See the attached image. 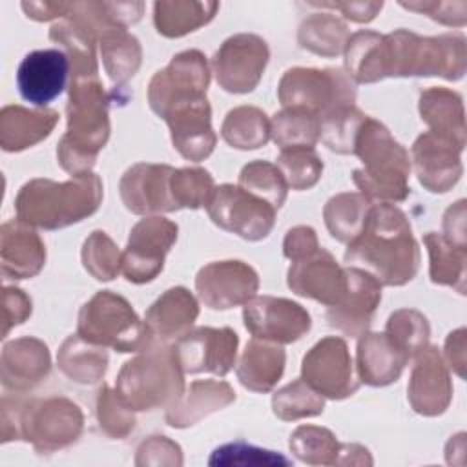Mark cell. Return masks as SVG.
Instances as JSON below:
<instances>
[{"mask_svg": "<svg viewBox=\"0 0 467 467\" xmlns=\"http://www.w3.org/2000/svg\"><path fill=\"white\" fill-rule=\"evenodd\" d=\"M345 261L363 265L383 285L410 281L418 272L420 252L405 213L390 202L370 206L361 232L348 243Z\"/></svg>", "mask_w": 467, "mask_h": 467, "instance_id": "obj_1", "label": "cell"}, {"mask_svg": "<svg viewBox=\"0 0 467 467\" xmlns=\"http://www.w3.org/2000/svg\"><path fill=\"white\" fill-rule=\"evenodd\" d=\"M108 135V104L99 78L73 77L67 104V133L57 150L60 166L73 175L89 173Z\"/></svg>", "mask_w": 467, "mask_h": 467, "instance_id": "obj_2", "label": "cell"}, {"mask_svg": "<svg viewBox=\"0 0 467 467\" xmlns=\"http://www.w3.org/2000/svg\"><path fill=\"white\" fill-rule=\"evenodd\" d=\"M100 199V179L93 173H84L67 182L35 179L22 186L15 204L18 219L26 224L55 230L91 215Z\"/></svg>", "mask_w": 467, "mask_h": 467, "instance_id": "obj_3", "label": "cell"}, {"mask_svg": "<svg viewBox=\"0 0 467 467\" xmlns=\"http://www.w3.org/2000/svg\"><path fill=\"white\" fill-rule=\"evenodd\" d=\"M354 153L363 162V170L354 171V182L367 199L390 202L407 197L409 153L390 137L381 122L365 117L356 135Z\"/></svg>", "mask_w": 467, "mask_h": 467, "instance_id": "obj_4", "label": "cell"}, {"mask_svg": "<svg viewBox=\"0 0 467 467\" xmlns=\"http://www.w3.org/2000/svg\"><path fill=\"white\" fill-rule=\"evenodd\" d=\"M182 374L173 348H144V354L124 363L117 392L133 410L171 407L182 396Z\"/></svg>", "mask_w": 467, "mask_h": 467, "instance_id": "obj_5", "label": "cell"}, {"mask_svg": "<svg viewBox=\"0 0 467 467\" xmlns=\"http://www.w3.org/2000/svg\"><path fill=\"white\" fill-rule=\"evenodd\" d=\"M78 336L88 343L97 347H111L119 352H137L144 350L151 339L148 328L131 305L102 290L86 303L78 316Z\"/></svg>", "mask_w": 467, "mask_h": 467, "instance_id": "obj_6", "label": "cell"}, {"mask_svg": "<svg viewBox=\"0 0 467 467\" xmlns=\"http://www.w3.org/2000/svg\"><path fill=\"white\" fill-rule=\"evenodd\" d=\"M356 89L350 80L336 69L294 67L279 84V99L286 108H301L325 117L332 111L354 106Z\"/></svg>", "mask_w": 467, "mask_h": 467, "instance_id": "obj_7", "label": "cell"}, {"mask_svg": "<svg viewBox=\"0 0 467 467\" xmlns=\"http://www.w3.org/2000/svg\"><path fill=\"white\" fill-rule=\"evenodd\" d=\"M80 431L82 412L66 398L33 401L16 412L15 438L31 441L38 452H53L75 443Z\"/></svg>", "mask_w": 467, "mask_h": 467, "instance_id": "obj_8", "label": "cell"}, {"mask_svg": "<svg viewBox=\"0 0 467 467\" xmlns=\"http://www.w3.org/2000/svg\"><path fill=\"white\" fill-rule=\"evenodd\" d=\"M206 210L217 226L248 241L266 237L275 219V208L270 202L234 184L215 188Z\"/></svg>", "mask_w": 467, "mask_h": 467, "instance_id": "obj_9", "label": "cell"}, {"mask_svg": "<svg viewBox=\"0 0 467 467\" xmlns=\"http://www.w3.org/2000/svg\"><path fill=\"white\" fill-rule=\"evenodd\" d=\"M210 73L204 57L199 51H184L170 66L151 78L150 106L157 115H164L177 104L206 97Z\"/></svg>", "mask_w": 467, "mask_h": 467, "instance_id": "obj_10", "label": "cell"}, {"mask_svg": "<svg viewBox=\"0 0 467 467\" xmlns=\"http://www.w3.org/2000/svg\"><path fill=\"white\" fill-rule=\"evenodd\" d=\"M177 239V224L162 217H148L135 224L122 254V272L131 283H148L161 270L164 255Z\"/></svg>", "mask_w": 467, "mask_h": 467, "instance_id": "obj_11", "label": "cell"}, {"mask_svg": "<svg viewBox=\"0 0 467 467\" xmlns=\"http://www.w3.org/2000/svg\"><path fill=\"white\" fill-rule=\"evenodd\" d=\"M303 379L332 400L352 396L359 387L347 343L339 337H325L303 358Z\"/></svg>", "mask_w": 467, "mask_h": 467, "instance_id": "obj_12", "label": "cell"}, {"mask_svg": "<svg viewBox=\"0 0 467 467\" xmlns=\"http://www.w3.org/2000/svg\"><path fill=\"white\" fill-rule=\"evenodd\" d=\"M243 317L254 337L272 343L297 341L310 328L308 312L285 297H252L244 303Z\"/></svg>", "mask_w": 467, "mask_h": 467, "instance_id": "obj_13", "label": "cell"}, {"mask_svg": "<svg viewBox=\"0 0 467 467\" xmlns=\"http://www.w3.org/2000/svg\"><path fill=\"white\" fill-rule=\"evenodd\" d=\"M237 334L232 328H197L181 336L173 347L184 374L213 372L224 376L235 361Z\"/></svg>", "mask_w": 467, "mask_h": 467, "instance_id": "obj_14", "label": "cell"}, {"mask_svg": "<svg viewBox=\"0 0 467 467\" xmlns=\"http://www.w3.org/2000/svg\"><path fill=\"white\" fill-rule=\"evenodd\" d=\"M268 60L265 40L254 35H237L228 38L213 57L217 82L230 93L252 91Z\"/></svg>", "mask_w": 467, "mask_h": 467, "instance_id": "obj_15", "label": "cell"}, {"mask_svg": "<svg viewBox=\"0 0 467 467\" xmlns=\"http://www.w3.org/2000/svg\"><path fill=\"white\" fill-rule=\"evenodd\" d=\"M257 274L241 261L210 263L201 268L195 279L199 297L206 306L226 310L250 301L257 290Z\"/></svg>", "mask_w": 467, "mask_h": 467, "instance_id": "obj_16", "label": "cell"}, {"mask_svg": "<svg viewBox=\"0 0 467 467\" xmlns=\"http://www.w3.org/2000/svg\"><path fill=\"white\" fill-rule=\"evenodd\" d=\"M69 64V57L60 49L27 53L16 71V86L22 99L35 106L49 104L64 91Z\"/></svg>", "mask_w": 467, "mask_h": 467, "instance_id": "obj_17", "label": "cell"}, {"mask_svg": "<svg viewBox=\"0 0 467 467\" xmlns=\"http://www.w3.org/2000/svg\"><path fill=\"white\" fill-rule=\"evenodd\" d=\"M347 290L345 296L327 310V319L332 327L347 336H363L370 325L372 314L381 299V285L370 272L359 268H345Z\"/></svg>", "mask_w": 467, "mask_h": 467, "instance_id": "obj_18", "label": "cell"}, {"mask_svg": "<svg viewBox=\"0 0 467 467\" xmlns=\"http://www.w3.org/2000/svg\"><path fill=\"white\" fill-rule=\"evenodd\" d=\"M288 286L303 296L321 301L328 306L336 305L347 290V274L334 257L321 248L292 261L288 270Z\"/></svg>", "mask_w": 467, "mask_h": 467, "instance_id": "obj_19", "label": "cell"}, {"mask_svg": "<svg viewBox=\"0 0 467 467\" xmlns=\"http://www.w3.org/2000/svg\"><path fill=\"white\" fill-rule=\"evenodd\" d=\"M173 168L164 164H135L120 179V197L133 213L173 212L177 204L171 195Z\"/></svg>", "mask_w": 467, "mask_h": 467, "instance_id": "obj_20", "label": "cell"}, {"mask_svg": "<svg viewBox=\"0 0 467 467\" xmlns=\"http://www.w3.org/2000/svg\"><path fill=\"white\" fill-rule=\"evenodd\" d=\"M171 130L173 146L190 161H202L215 146V135L210 126V106L206 97L182 102L164 117Z\"/></svg>", "mask_w": 467, "mask_h": 467, "instance_id": "obj_21", "label": "cell"}, {"mask_svg": "<svg viewBox=\"0 0 467 467\" xmlns=\"http://www.w3.org/2000/svg\"><path fill=\"white\" fill-rule=\"evenodd\" d=\"M462 148L440 135L425 133L414 146V168L420 182L431 192H447L460 177Z\"/></svg>", "mask_w": 467, "mask_h": 467, "instance_id": "obj_22", "label": "cell"}, {"mask_svg": "<svg viewBox=\"0 0 467 467\" xmlns=\"http://www.w3.org/2000/svg\"><path fill=\"white\" fill-rule=\"evenodd\" d=\"M451 381L436 348L421 350L409 385V400L416 412L441 414L451 401Z\"/></svg>", "mask_w": 467, "mask_h": 467, "instance_id": "obj_23", "label": "cell"}, {"mask_svg": "<svg viewBox=\"0 0 467 467\" xmlns=\"http://www.w3.org/2000/svg\"><path fill=\"white\" fill-rule=\"evenodd\" d=\"M409 358V352L389 334H363L358 345L359 378L374 387L389 385L398 379Z\"/></svg>", "mask_w": 467, "mask_h": 467, "instance_id": "obj_24", "label": "cell"}, {"mask_svg": "<svg viewBox=\"0 0 467 467\" xmlns=\"http://www.w3.org/2000/svg\"><path fill=\"white\" fill-rule=\"evenodd\" d=\"M49 372L47 347L33 337L11 341L2 354L4 385L15 390H27Z\"/></svg>", "mask_w": 467, "mask_h": 467, "instance_id": "obj_25", "label": "cell"}, {"mask_svg": "<svg viewBox=\"0 0 467 467\" xmlns=\"http://www.w3.org/2000/svg\"><path fill=\"white\" fill-rule=\"evenodd\" d=\"M46 250L40 237L24 221H9L2 226V270L13 279H26L42 268Z\"/></svg>", "mask_w": 467, "mask_h": 467, "instance_id": "obj_26", "label": "cell"}, {"mask_svg": "<svg viewBox=\"0 0 467 467\" xmlns=\"http://www.w3.org/2000/svg\"><path fill=\"white\" fill-rule=\"evenodd\" d=\"M199 314L197 301L186 288H170L146 312V328L151 337L168 341L184 336Z\"/></svg>", "mask_w": 467, "mask_h": 467, "instance_id": "obj_27", "label": "cell"}, {"mask_svg": "<svg viewBox=\"0 0 467 467\" xmlns=\"http://www.w3.org/2000/svg\"><path fill=\"white\" fill-rule=\"evenodd\" d=\"M58 115L53 109H26L7 106L0 115V142L7 151H18L47 137L57 124Z\"/></svg>", "mask_w": 467, "mask_h": 467, "instance_id": "obj_28", "label": "cell"}, {"mask_svg": "<svg viewBox=\"0 0 467 467\" xmlns=\"http://www.w3.org/2000/svg\"><path fill=\"white\" fill-rule=\"evenodd\" d=\"M235 392L224 381H193L188 394L181 396L166 412V421L171 427H188L202 416L232 403Z\"/></svg>", "mask_w": 467, "mask_h": 467, "instance_id": "obj_29", "label": "cell"}, {"mask_svg": "<svg viewBox=\"0 0 467 467\" xmlns=\"http://www.w3.org/2000/svg\"><path fill=\"white\" fill-rule=\"evenodd\" d=\"M283 368V348L265 341L261 343L257 337H254L244 348L237 367V376L246 389L254 392H268L281 378Z\"/></svg>", "mask_w": 467, "mask_h": 467, "instance_id": "obj_30", "label": "cell"}, {"mask_svg": "<svg viewBox=\"0 0 467 467\" xmlns=\"http://www.w3.org/2000/svg\"><path fill=\"white\" fill-rule=\"evenodd\" d=\"M421 119L431 126V133L440 135L463 148V109L456 93L434 88L420 99Z\"/></svg>", "mask_w": 467, "mask_h": 467, "instance_id": "obj_31", "label": "cell"}, {"mask_svg": "<svg viewBox=\"0 0 467 467\" xmlns=\"http://www.w3.org/2000/svg\"><path fill=\"white\" fill-rule=\"evenodd\" d=\"M58 365L71 381L91 385L106 372L108 356L104 348L88 343L77 334L64 341L58 352Z\"/></svg>", "mask_w": 467, "mask_h": 467, "instance_id": "obj_32", "label": "cell"}, {"mask_svg": "<svg viewBox=\"0 0 467 467\" xmlns=\"http://www.w3.org/2000/svg\"><path fill=\"white\" fill-rule=\"evenodd\" d=\"M290 451L305 463L310 465H334L339 463V456H347L348 463L350 445L337 443L336 436L321 427L301 425L290 436Z\"/></svg>", "mask_w": 467, "mask_h": 467, "instance_id": "obj_33", "label": "cell"}, {"mask_svg": "<svg viewBox=\"0 0 467 467\" xmlns=\"http://www.w3.org/2000/svg\"><path fill=\"white\" fill-rule=\"evenodd\" d=\"M270 133L281 150L314 148L321 135V120L312 111L301 108H285L274 117Z\"/></svg>", "mask_w": 467, "mask_h": 467, "instance_id": "obj_34", "label": "cell"}, {"mask_svg": "<svg viewBox=\"0 0 467 467\" xmlns=\"http://www.w3.org/2000/svg\"><path fill=\"white\" fill-rule=\"evenodd\" d=\"M370 202L359 193H341L325 206V223L334 239L350 243L361 232Z\"/></svg>", "mask_w": 467, "mask_h": 467, "instance_id": "obj_35", "label": "cell"}, {"mask_svg": "<svg viewBox=\"0 0 467 467\" xmlns=\"http://www.w3.org/2000/svg\"><path fill=\"white\" fill-rule=\"evenodd\" d=\"M270 135V122L257 108H237L226 115L223 124V139L239 150H254L263 146Z\"/></svg>", "mask_w": 467, "mask_h": 467, "instance_id": "obj_36", "label": "cell"}, {"mask_svg": "<svg viewBox=\"0 0 467 467\" xmlns=\"http://www.w3.org/2000/svg\"><path fill=\"white\" fill-rule=\"evenodd\" d=\"M383 36L376 33H356L347 42V69L358 82H376L383 78L381 66Z\"/></svg>", "mask_w": 467, "mask_h": 467, "instance_id": "obj_37", "label": "cell"}, {"mask_svg": "<svg viewBox=\"0 0 467 467\" xmlns=\"http://www.w3.org/2000/svg\"><path fill=\"white\" fill-rule=\"evenodd\" d=\"M431 254V277L434 283L456 286V281H463L465 246L449 241L443 235L429 234L425 237ZM463 286V285H462Z\"/></svg>", "mask_w": 467, "mask_h": 467, "instance_id": "obj_38", "label": "cell"}, {"mask_svg": "<svg viewBox=\"0 0 467 467\" xmlns=\"http://www.w3.org/2000/svg\"><path fill=\"white\" fill-rule=\"evenodd\" d=\"M239 186L248 193L279 208L286 197V181L281 170L270 162L255 161L243 168L239 175Z\"/></svg>", "mask_w": 467, "mask_h": 467, "instance_id": "obj_39", "label": "cell"}, {"mask_svg": "<svg viewBox=\"0 0 467 467\" xmlns=\"http://www.w3.org/2000/svg\"><path fill=\"white\" fill-rule=\"evenodd\" d=\"M272 407L277 418L297 420L305 416L321 414L325 400L301 378L277 390L272 398Z\"/></svg>", "mask_w": 467, "mask_h": 467, "instance_id": "obj_40", "label": "cell"}, {"mask_svg": "<svg viewBox=\"0 0 467 467\" xmlns=\"http://www.w3.org/2000/svg\"><path fill=\"white\" fill-rule=\"evenodd\" d=\"M102 58L113 82H124L135 75L140 64L139 42L126 33L106 35L102 42Z\"/></svg>", "mask_w": 467, "mask_h": 467, "instance_id": "obj_41", "label": "cell"}, {"mask_svg": "<svg viewBox=\"0 0 467 467\" xmlns=\"http://www.w3.org/2000/svg\"><path fill=\"white\" fill-rule=\"evenodd\" d=\"M277 168L286 186L292 190H306L317 182L323 164L312 148H286L281 150Z\"/></svg>", "mask_w": 467, "mask_h": 467, "instance_id": "obj_42", "label": "cell"}, {"mask_svg": "<svg viewBox=\"0 0 467 467\" xmlns=\"http://www.w3.org/2000/svg\"><path fill=\"white\" fill-rule=\"evenodd\" d=\"M173 201L179 208L206 206L213 195V181L206 170L182 168L175 170L170 181Z\"/></svg>", "mask_w": 467, "mask_h": 467, "instance_id": "obj_43", "label": "cell"}, {"mask_svg": "<svg viewBox=\"0 0 467 467\" xmlns=\"http://www.w3.org/2000/svg\"><path fill=\"white\" fill-rule=\"evenodd\" d=\"M82 261L86 270L100 281L113 279L122 268V255L104 232H93L86 239Z\"/></svg>", "mask_w": 467, "mask_h": 467, "instance_id": "obj_44", "label": "cell"}, {"mask_svg": "<svg viewBox=\"0 0 467 467\" xmlns=\"http://www.w3.org/2000/svg\"><path fill=\"white\" fill-rule=\"evenodd\" d=\"M316 22L323 31H319L310 20L305 22L299 31L301 46L317 55H327V57H334L341 53L345 46L347 27L332 16H317Z\"/></svg>", "mask_w": 467, "mask_h": 467, "instance_id": "obj_45", "label": "cell"}, {"mask_svg": "<svg viewBox=\"0 0 467 467\" xmlns=\"http://www.w3.org/2000/svg\"><path fill=\"white\" fill-rule=\"evenodd\" d=\"M133 409L126 405V401L119 396V392L104 387L97 400V420L100 429L111 438H124L135 427Z\"/></svg>", "mask_w": 467, "mask_h": 467, "instance_id": "obj_46", "label": "cell"}, {"mask_svg": "<svg viewBox=\"0 0 467 467\" xmlns=\"http://www.w3.org/2000/svg\"><path fill=\"white\" fill-rule=\"evenodd\" d=\"M387 334L400 347H403L409 356H412L425 348L429 339V325L421 314L414 310H400L390 316Z\"/></svg>", "mask_w": 467, "mask_h": 467, "instance_id": "obj_47", "label": "cell"}, {"mask_svg": "<svg viewBox=\"0 0 467 467\" xmlns=\"http://www.w3.org/2000/svg\"><path fill=\"white\" fill-rule=\"evenodd\" d=\"M210 465H290V460L246 441H234L217 447L210 460Z\"/></svg>", "mask_w": 467, "mask_h": 467, "instance_id": "obj_48", "label": "cell"}, {"mask_svg": "<svg viewBox=\"0 0 467 467\" xmlns=\"http://www.w3.org/2000/svg\"><path fill=\"white\" fill-rule=\"evenodd\" d=\"M283 246H285V255L290 261H296V259L314 252L316 248H319L316 234L308 226H297V228L290 230L286 234V239H285Z\"/></svg>", "mask_w": 467, "mask_h": 467, "instance_id": "obj_49", "label": "cell"}]
</instances>
